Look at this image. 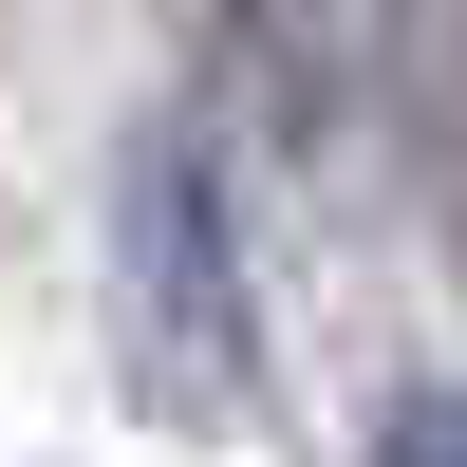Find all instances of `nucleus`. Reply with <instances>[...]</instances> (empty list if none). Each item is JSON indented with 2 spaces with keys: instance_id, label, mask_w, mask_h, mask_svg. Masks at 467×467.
Listing matches in <instances>:
<instances>
[{
  "instance_id": "nucleus-3",
  "label": "nucleus",
  "mask_w": 467,
  "mask_h": 467,
  "mask_svg": "<svg viewBox=\"0 0 467 467\" xmlns=\"http://www.w3.org/2000/svg\"><path fill=\"white\" fill-rule=\"evenodd\" d=\"M374 467H467V393H411V411H393V449H374Z\"/></svg>"
},
{
  "instance_id": "nucleus-1",
  "label": "nucleus",
  "mask_w": 467,
  "mask_h": 467,
  "mask_svg": "<svg viewBox=\"0 0 467 467\" xmlns=\"http://www.w3.org/2000/svg\"><path fill=\"white\" fill-rule=\"evenodd\" d=\"M112 244H131L150 393H169V411H224V393H244V281H224V206H206V150H187V131H150V150H131Z\"/></svg>"
},
{
  "instance_id": "nucleus-2",
  "label": "nucleus",
  "mask_w": 467,
  "mask_h": 467,
  "mask_svg": "<svg viewBox=\"0 0 467 467\" xmlns=\"http://www.w3.org/2000/svg\"><path fill=\"white\" fill-rule=\"evenodd\" d=\"M224 57H244L262 131H318L337 75H356V0H224Z\"/></svg>"
}]
</instances>
